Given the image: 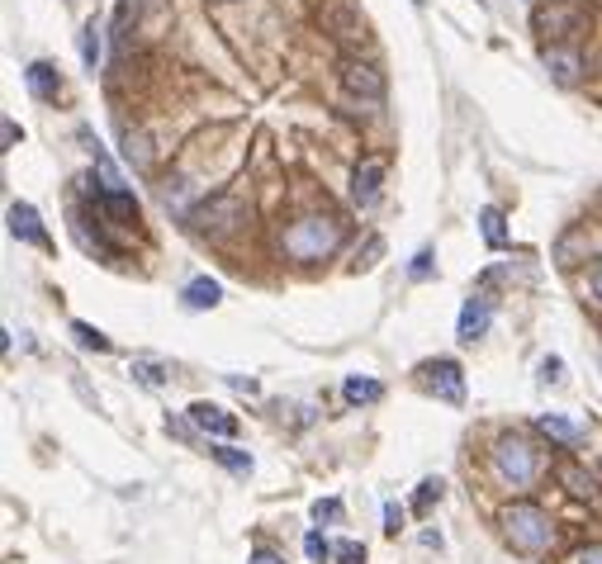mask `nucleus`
Masks as SVG:
<instances>
[{
  "label": "nucleus",
  "mask_w": 602,
  "mask_h": 564,
  "mask_svg": "<svg viewBox=\"0 0 602 564\" xmlns=\"http://www.w3.org/2000/svg\"><path fill=\"white\" fill-rule=\"evenodd\" d=\"M503 536H508L512 550H522V555H546L555 546V522H550V512L541 503H508L503 508Z\"/></svg>",
  "instance_id": "1"
},
{
  "label": "nucleus",
  "mask_w": 602,
  "mask_h": 564,
  "mask_svg": "<svg viewBox=\"0 0 602 564\" xmlns=\"http://www.w3.org/2000/svg\"><path fill=\"white\" fill-rule=\"evenodd\" d=\"M342 247V223L328 219V214H309V219H294L285 233H280V252L290 261H323Z\"/></svg>",
  "instance_id": "2"
},
{
  "label": "nucleus",
  "mask_w": 602,
  "mask_h": 564,
  "mask_svg": "<svg viewBox=\"0 0 602 564\" xmlns=\"http://www.w3.org/2000/svg\"><path fill=\"white\" fill-rule=\"evenodd\" d=\"M489 465H493V474H498L503 489H531L536 474H541V455H536V446L522 437H498L489 451Z\"/></svg>",
  "instance_id": "3"
},
{
  "label": "nucleus",
  "mask_w": 602,
  "mask_h": 564,
  "mask_svg": "<svg viewBox=\"0 0 602 564\" xmlns=\"http://www.w3.org/2000/svg\"><path fill=\"white\" fill-rule=\"evenodd\" d=\"M242 219H247V204H242L238 195H214L209 204H200V209L190 214V223H195V233H209V237L233 233V228H238Z\"/></svg>",
  "instance_id": "4"
},
{
  "label": "nucleus",
  "mask_w": 602,
  "mask_h": 564,
  "mask_svg": "<svg viewBox=\"0 0 602 564\" xmlns=\"http://www.w3.org/2000/svg\"><path fill=\"white\" fill-rule=\"evenodd\" d=\"M342 86H347L361 105H380L384 91H389V81L375 62H365V57H342Z\"/></svg>",
  "instance_id": "5"
},
{
  "label": "nucleus",
  "mask_w": 602,
  "mask_h": 564,
  "mask_svg": "<svg viewBox=\"0 0 602 564\" xmlns=\"http://www.w3.org/2000/svg\"><path fill=\"white\" fill-rule=\"evenodd\" d=\"M384 176H389V162H384V157H365V162L351 171V200L361 204V209H370V204L380 200Z\"/></svg>",
  "instance_id": "6"
},
{
  "label": "nucleus",
  "mask_w": 602,
  "mask_h": 564,
  "mask_svg": "<svg viewBox=\"0 0 602 564\" xmlns=\"http://www.w3.org/2000/svg\"><path fill=\"white\" fill-rule=\"evenodd\" d=\"M541 62H546L555 86H579V76H584V53L569 48V43H550L546 53H541Z\"/></svg>",
  "instance_id": "7"
},
{
  "label": "nucleus",
  "mask_w": 602,
  "mask_h": 564,
  "mask_svg": "<svg viewBox=\"0 0 602 564\" xmlns=\"http://www.w3.org/2000/svg\"><path fill=\"white\" fill-rule=\"evenodd\" d=\"M579 24H584V5L579 0H569V5H555V10H541L536 15V29L555 43H565L569 34H579Z\"/></svg>",
  "instance_id": "8"
},
{
  "label": "nucleus",
  "mask_w": 602,
  "mask_h": 564,
  "mask_svg": "<svg viewBox=\"0 0 602 564\" xmlns=\"http://www.w3.org/2000/svg\"><path fill=\"white\" fill-rule=\"evenodd\" d=\"M190 427H200L204 437H238V418L219 403H190Z\"/></svg>",
  "instance_id": "9"
},
{
  "label": "nucleus",
  "mask_w": 602,
  "mask_h": 564,
  "mask_svg": "<svg viewBox=\"0 0 602 564\" xmlns=\"http://www.w3.org/2000/svg\"><path fill=\"white\" fill-rule=\"evenodd\" d=\"M489 323H493V304H489V294H470V299H465V309H460L456 337H460V342H479V337L489 332Z\"/></svg>",
  "instance_id": "10"
},
{
  "label": "nucleus",
  "mask_w": 602,
  "mask_h": 564,
  "mask_svg": "<svg viewBox=\"0 0 602 564\" xmlns=\"http://www.w3.org/2000/svg\"><path fill=\"white\" fill-rule=\"evenodd\" d=\"M422 375H427V389H432L437 399H446V403L465 399V380H460V365L456 361H432Z\"/></svg>",
  "instance_id": "11"
},
{
  "label": "nucleus",
  "mask_w": 602,
  "mask_h": 564,
  "mask_svg": "<svg viewBox=\"0 0 602 564\" xmlns=\"http://www.w3.org/2000/svg\"><path fill=\"white\" fill-rule=\"evenodd\" d=\"M323 24H328V29H332V38H337V43H361V38H365V24H361V15L351 10L347 0H337V5H332L328 15H323Z\"/></svg>",
  "instance_id": "12"
},
{
  "label": "nucleus",
  "mask_w": 602,
  "mask_h": 564,
  "mask_svg": "<svg viewBox=\"0 0 602 564\" xmlns=\"http://www.w3.org/2000/svg\"><path fill=\"white\" fill-rule=\"evenodd\" d=\"M10 233H15L19 242L48 247V237H43V223H38V209H34V204H10Z\"/></svg>",
  "instance_id": "13"
},
{
  "label": "nucleus",
  "mask_w": 602,
  "mask_h": 564,
  "mask_svg": "<svg viewBox=\"0 0 602 564\" xmlns=\"http://www.w3.org/2000/svg\"><path fill=\"white\" fill-rule=\"evenodd\" d=\"M181 299H185V309H190V313H204V309H214V304L223 299V285H219V280H209V275H200V280H190V285L181 290Z\"/></svg>",
  "instance_id": "14"
},
{
  "label": "nucleus",
  "mask_w": 602,
  "mask_h": 564,
  "mask_svg": "<svg viewBox=\"0 0 602 564\" xmlns=\"http://www.w3.org/2000/svg\"><path fill=\"white\" fill-rule=\"evenodd\" d=\"M100 214L110 223H138V200L128 190H100Z\"/></svg>",
  "instance_id": "15"
},
{
  "label": "nucleus",
  "mask_w": 602,
  "mask_h": 564,
  "mask_svg": "<svg viewBox=\"0 0 602 564\" xmlns=\"http://www.w3.org/2000/svg\"><path fill=\"white\" fill-rule=\"evenodd\" d=\"M536 427H541L550 441L569 446V451H574V446H584V427H574V422L560 418V413H541V418H536Z\"/></svg>",
  "instance_id": "16"
},
{
  "label": "nucleus",
  "mask_w": 602,
  "mask_h": 564,
  "mask_svg": "<svg viewBox=\"0 0 602 564\" xmlns=\"http://www.w3.org/2000/svg\"><path fill=\"white\" fill-rule=\"evenodd\" d=\"M29 91H34L38 100H57L62 81H57V67H53V62H34V67H29Z\"/></svg>",
  "instance_id": "17"
},
{
  "label": "nucleus",
  "mask_w": 602,
  "mask_h": 564,
  "mask_svg": "<svg viewBox=\"0 0 602 564\" xmlns=\"http://www.w3.org/2000/svg\"><path fill=\"white\" fill-rule=\"evenodd\" d=\"M342 394H347V403H380V399H384V384H380V380H361V375H351V380L342 384Z\"/></svg>",
  "instance_id": "18"
},
{
  "label": "nucleus",
  "mask_w": 602,
  "mask_h": 564,
  "mask_svg": "<svg viewBox=\"0 0 602 564\" xmlns=\"http://www.w3.org/2000/svg\"><path fill=\"white\" fill-rule=\"evenodd\" d=\"M100 34H105V24L100 19H86V29H81V62L86 67H100Z\"/></svg>",
  "instance_id": "19"
},
{
  "label": "nucleus",
  "mask_w": 602,
  "mask_h": 564,
  "mask_svg": "<svg viewBox=\"0 0 602 564\" xmlns=\"http://www.w3.org/2000/svg\"><path fill=\"white\" fill-rule=\"evenodd\" d=\"M209 455H214L219 465H228L233 474H252V455L238 451V446H209Z\"/></svg>",
  "instance_id": "20"
},
{
  "label": "nucleus",
  "mask_w": 602,
  "mask_h": 564,
  "mask_svg": "<svg viewBox=\"0 0 602 564\" xmlns=\"http://www.w3.org/2000/svg\"><path fill=\"white\" fill-rule=\"evenodd\" d=\"M479 223H484V242H489V247H503V242H508V228H503V209H484V214H479Z\"/></svg>",
  "instance_id": "21"
},
{
  "label": "nucleus",
  "mask_w": 602,
  "mask_h": 564,
  "mask_svg": "<svg viewBox=\"0 0 602 564\" xmlns=\"http://www.w3.org/2000/svg\"><path fill=\"white\" fill-rule=\"evenodd\" d=\"M72 332H76V342H81V346H91V351H110V337H105L100 328H91V323H81V318H76Z\"/></svg>",
  "instance_id": "22"
},
{
  "label": "nucleus",
  "mask_w": 602,
  "mask_h": 564,
  "mask_svg": "<svg viewBox=\"0 0 602 564\" xmlns=\"http://www.w3.org/2000/svg\"><path fill=\"white\" fill-rule=\"evenodd\" d=\"M332 560L337 564H365V546L361 541H337V546H332Z\"/></svg>",
  "instance_id": "23"
},
{
  "label": "nucleus",
  "mask_w": 602,
  "mask_h": 564,
  "mask_svg": "<svg viewBox=\"0 0 602 564\" xmlns=\"http://www.w3.org/2000/svg\"><path fill=\"white\" fill-rule=\"evenodd\" d=\"M304 555L323 564V560H332V546L323 541V536H318V531H309V536H304Z\"/></svg>",
  "instance_id": "24"
},
{
  "label": "nucleus",
  "mask_w": 602,
  "mask_h": 564,
  "mask_svg": "<svg viewBox=\"0 0 602 564\" xmlns=\"http://www.w3.org/2000/svg\"><path fill=\"white\" fill-rule=\"evenodd\" d=\"M337 517H342V503H337V498H318V503H313V522H318V527H323V522H337Z\"/></svg>",
  "instance_id": "25"
},
{
  "label": "nucleus",
  "mask_w": 602,
  "mask_h": 564,
  "mask_svg": "<svg viewBox=\"0 0 602 564\" xmlns=\"http://www.w3.org/2000/svg\"><path fill=\"white\" fill-rule=\"evenodd\" d=\"M432 498H441V479H427L418 489V498H413V512H427L432 508Z\"/></svg>",
  "instance_id": "26"
},
{
  "label": "nucleus",
  "mask_w": 602,
  "mask_h": 564,
  "mask_svg": "<svg viewBox=\"0 0 602 564\" xmlns=\"http://www.w3.org/2000/svg\"><path fill=\"white\" fill-rule=\"evenodd\" d=\"M565 380V361H560V356H546V361H541V384H560Z\"/></svg>",
  "instance_id": "27"
},
{
  "label": "nucleus",
  "mask_w": 602,
  "mask_h": 564,
  "mask_svg": "<svg viewBox=\"0 0 602 564\" xmlns=\"http://www.w3.org/2000/svg\"><path fill=\"white\" fill-rule=\"evenodd\" d=\"M588 304H593V309H602V261L588 271Z\"/></svg>",
  "instance_id": "28"
},
{
  "label": "nucleus",
  "mask_w": 602,
  "mask_h": 564,
  "mask_svg": "<svg viewBox=\"0 0 602 564\" xmlns=\"http://www.w3.org/2000/svg\"><path fill=\"white\" fill-rule=\"evenodd\" d=\"M384 531H389V536H399L403 531V508L399 503H384Z\"/></svg>",
  "instance_id": "29"
},
{
  "label": "nucleus",
  "mask_w": 602,
  "mask_h": 564,
  "mask_svg": "<svg viewBox=\"0 0 602 564\" xmlns=\"http://www.w3.org/2000/svg\"><path fill=\"white\" fill-rule=\"evenodd\" d=\"M252 564H285V555H280V550H271V546H256L252 550Z\"/></svg>",
  "instance_id": "30"
},
{
  "label": "nucleus",
  "mask_w": 602,
  "mask_h": 564,
  "mask_svg": "<svg viewBox=\"0 0 602 564\" xmlns=\"http://www.w3.org/2000/svg\"><path fill=\"white\" fill-rule=\"evenodd\" d=\"M565 484H569V493H579V498H584V493L593 489V484H588V479H584L579 470H565Z\"/></svg>",
  "instance_id": "31"
},
{
  "label": "nucleus",
  "mask_w": 602,
  "mask_h": 564,
  "mask_svg": "<svg viewBox=\"0 0 602 564\" xmlns=\"http://www.w3.org/2000/svg\"><path fill=\"white\" fill-rule=\"evenodd\" d=\"M579 564H602V546H588V550H579Z\"/></svg>",
  "instance_id": "32"
},
{
  "label": "nucleus",
  "mask_w": 602,
  "mask_h": 564,
  "mask_svg": "<svg viewBox=\"0 0 602 564\" xmlns=\"http://www.w3.org/2000/svg\"><path fill=\"white\" fill-rule=\"evenodd\" d=\"M427 261H432V252H418V261H413V275H418V280L427 275Z\"/></svg>",
  "instance_id": "33"
},
{
  "label": "nucleus",
  "mask_w": 602,
  "mask_h": 564,
  "mask_svg": "<svg viewBox=\"0 0 602 564\" xmlns=\"http://www.w3.org/2000/svg\"><path fill=\"white\" fill-rule=\"evenodd\" d=\"M413 5H422V0H413Z\"/></svg>",
  "instance_id": "34"
}]
</instances>
